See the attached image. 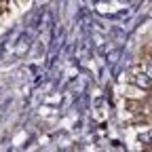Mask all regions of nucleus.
Wrapping results in <instances>:
<instances>
[{
    "instance_id": "1",
    "label": "nucleus",
    "mask_w": 152,
    "mask_h": 152,
    "mask_svg": "<svg viewBox=\"0 0 152 152\" xmlns=\"http://www.w3.org/2000/svg\"><path fill=\"white\" fill-rule=\"evenodd\" d=\"M129 83H131L133 87H137V89H150L152 78L142 70V64H137V66H133L131 72H129Z\"/></svg>"
}]
</instances>
